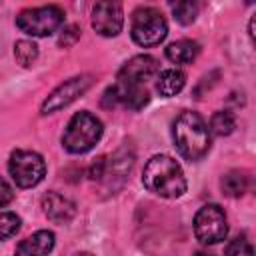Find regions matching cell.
I'll return each instance as SVG.
<instances>
[{
	"label": "cell",
	"mask_w": 256,
	"mask_h": 256,
	"mask_svg": "<svg viewBox=\"0 0 256 256\" xmlns=\"http://www.w3.org/2000/svg\"><path fill=\"white\" fill-rule=\"evenodd\" d=\"M172 138L178 154L188 160L196 162L204 158L210 150V130L204 118L196 112H182L172 124Z\"/></svg>",
	"instance_id": "1"
},
{
	"label": "cell",
	"mask_w": 256,
	"mask_h": 256,
	"mask_svg": "<svg viewBox=\"0 0 256 256\" xmlns=\"http://www.w3.org/2000/svg\"><path fill=\"white\" fill-rule=\"evenodd\" d=\"M142 182L152 194L162 198H180L186 192V178L180 164L166 154H156L146 162Z\"/></svg>",
	"instance_id": "2"
},
{
	"label": "cell",
	"mask_w": 256,
	"mask_h": 256,
	"mask_svg": "<svg viewBox=\"0 0 256 256\" xmlns=\"http://www.w3.org/2000/svg\"><path fill=\"white\" fill-rule=\"evenodd\" d=\"M102 132H104L102 122L94 114L86 110L76 112L62 134V146L70 154H84L98 144V140L102 138Z\"/></svg>",
	"instance_id": "3"
},
{
	"label": "cell",
	"mask_w": 256,
	"mask_h": 256,
	"mask_svg": "<svg viewBox=\"0 0 256 256\" xmlns=\"http://www.w3.org/2000/svg\"><path fill=\"white\" fill-rule=\"evenodd\" d=\"M132 40L138 46L150 48L160 44L168 34V24L160 10L152 6H142L132 14V26H130Z\"/></svg>",
	"instance_id": "4"
},
{
	"label": "cell",
	"mask_w": 256,
	"mask_h": 256,
	"mask_svg": "<svg viewBox=\"0 0 256 256\" xmlns=\"http://www.w3.org/2000/svg\"><path fill=\"white\" fill-rule=\"evenodd\" d=\"M64 24V10L48 4L38 8H26L16 16V26L28 36H50Z\"/></svg>",
	"instance_id": "5"
},
{
	"label": "cell",
	"mask_w": 256,
	"mask_h": 256,
	"mask_svg": "<svg viewBox=\"0 0 256 256\" xmlns=\"http://www.w3.org/2000/svg\"><path fill=\"white\" fill-rule=\"evenodd\" d=\"M8 172L16 186L32 188L46 176V162L34 150H14L8 160Z\"/></svg>",
	"instance_id": "6"
},
{
	"label": "cell",
	"mask_w": 256,
	"mask_h": 256,
	"mask_svg": "<svg viewBox=\"0 0 256 256\" xmlns=\"http://www.w3.org/2000/svg\"><path fill=\"white\" fill-rule=\"evenodd\" d=\"M194 234L202 244H218L228 234L226 214L218 204H204L194 216Z\"/></svg>",
	"instance_id": "7"
},
{
	"label": "cell",
	"mask_w": 256,
	"mask_h": 256,
	"mask_svg": "<svg viewBox=\"0 0 256 256\" xmlns=\"http://www.w3.org/2000/svg\"><path fill=\"white\" fill-rule=\"evenodd\" d=\"M92 86V76L90 74H80L74 78H68L66 82H62L54 92H50V96L42 102L40 112L42 114H54L66 106H70L76 98H80L88 88Z\"/></svg>",
	"instance_id": "8"
},
{
	"label": "cell",
	"mask_w": 256,
	"mask_h": 256,
	"mask_svg": "<svg viewBox=\"0 0 256 256\" xmlns=\"http://www.w3.org/2000/svg\"><path fill=\"white\" fill-rule=\"evenodd\" d=\"M148 102H150V94H148L146 86H130V84H120V82L110 86L102 96L104 108L124 106L130 110H140Z\"/></svg>",
	"instance_id": "9"
},
{
	"label": "cell",
	"mask_w": 256,
	"mask_h": 256,
	"mask_svg": "<svg viewBox=\"0 0 256 256\" xmlns=\"http://www.w3.org/2000/svg\"><path fill=\"white\" fill-rule=\"evenodd\" d=\"M124 24V12L118 2H96L92 8V28L106 38L120 34Z\"/></svg>",
	"instance_id": "10"
},
{
	"label": "cell",
	"mask_w": 256,
	"mask_h": 256,
	"mask_svg": "<svg viewBox=\"0 0 256 256\" xmlns=\"http://www.w3.org/2000/svg\"><path fill=\"white\" fill-rule=\"evenodd\" d=\"M158 74V60L148 54H140L130 58L118 72V82L120 84H130V86H144L148 80H152Z\"/></svg>",
	"instance_id": "11"
},
{
	"label": "cell",
	"mask_w": 256,
	"mask_h": 256,
	"mask_svg": "<svg viewBox=\"0 0 256 256\" xmlns=\"http://www.w3.org/2000/svg\"><path fill=\"white\" fill-rule=\"evenodd\" d=\"M42 210H44L46 218L52 220L54 224H66L74 218L76 204L60 192H48L42 198Z\"/></svg>",
	"instance_id": "12"
},
{
	"label": "cell",
	"mask_w": 256,
	"mask_h": 256,
	"mask_svg": "<svg viewBox=\"0 0 256 256\" xmlns=\"http://www.w3.org/2000/svg\"><path fill=\"white\" fill-rule=\"evenodd\" d=\"M52 248H54V232L38 230L18 244L14 256H48Z\"/></svg>",
	"instance_id": "13"
},
{
	"label": "cell",
	"mask_w": 256,
	"mask_h": 256,
	"mask_svg": "<svg viewBox=\"0 0 256 256\" xmlns=\"http://www.w3.org/2000/svg\"><path fill=\"white\" fill-rule=\"evenodd\" d=\"M186 84V76L182 70L178 68H168V70H162L158 80H156V90L160 96L164 98H170V96H176Z\"/></svg>",
	"instance_id": "14"
},
{
	"label": "cell",
	"mask_w": 256,
	"mask_h": 256,
	"mask_svg": "<svg viewBox=\"0 0 256 256\" xmlns=\"http://www.w3.org/2000/svg\"><path fill=\"white\" fill-rule=\"evenodd\" d=\"M200 52L198 42L194 40H176L166 46V58L174 64H190Z\"/></svg>",
	"instance_id": "15"
},
{
	"label": "cell",
	"mask_w": 256,
	"mask_h": 256,
	"mask_svg": "<svg viewBox=\"0 0 256 256\" xmlns=\"http://www.w3.org/2000/svg\"><path fill=\"white\" fill-rule=\"evenodd\" d=\"M222 192L230 198H240L244 196V192L248 190V176L240 170H230L228 174L222 176Z\"/></svg>",
	"instance_id": "16"
},
{
	"label": "cell",
	"mask_w": 256,
	"mask_h": 256,
	"mask_svg": "<svg viewBox=\"0 0 256 256\" xmlns=\"http://www.w3.org/2000/svg\"><path fill=\"white\" fill-rule=\"evenodd\" d=\"M234 128H236V118H234L232 112H228V110H218V112L212 114V118H210V128H208L212 134H216V136H228V134L234 132Z\"/></svg>",
	"instance_id": "17"
},
{
	"label": "cell",
	"mask_w": 256,
	"mask_h": 256,
	"mask_svg": "<svg viewBox=\"0 0 256 256\" xmlns=\"http://www.w3.org/2000/svg\"><path fill=\"white\" fill-rule=\"evenodd\" d=\"M14 56L18 60V64H22L24 68H28L38 58V46L32 40H18L14 44Z\"/></svg>",
	"instance_id": "18"
},
{
	"label": "cell",
	"mask_w": 256,
	"mask_h": 256,
	"mask_svg": "<svg viewBox=\"0 0 256 256\" xmlns=\"http://www.w3.org/2000/svg\"><path fill=\"white\" fill-rule=\"evenodd\" d=\"M170 8H172L174 18L180 24H192L198 16V4L196 2H176Z\"/></svg>",
	"instance_id": "19"
},
{
	"label": "cell",
	"mask_w": 256,
	"mask_h": 256,
	"mask_svg": "<svg viewBox=\"0 0 256 256\" xmlns=\"http://www.w3.org/2000/svg\"><path fill=\"white\" fill-rule=\"evenodd\" d=\"M20 230V216L14 212H0V242Z\"/></svg>",
	"instance_id": "20"
},
{
	"label": "cell",
	"mask_w": 256,
	"mask_h": 256,
	"mask_svg": "<svg viewBox=\"0 0 256 256\" xmlns=\"http://www.w3.org/2000/svg\"><path fill=\"white\" fill-rule=\"evenodd\" d=\"M226 256H254L252 244L246 240V236H236L226 246Z\"/></svg>",
	"instance_id": "21"
},
{
	"label": "cell",
	"mask_w": 256,
	"mask_h": 256,
	"mask_svg": "<svg viewBox=\"0 0 256 256\" xmlns=\"http://www.w3.org/2000/svg\"><path fill=\"white\" fill-rule=\"evenodd\" d=\"M106 166H108V160H106V156H100V158H96V160L92 162V166H90V172H88V176H90L92 180H102V178H104V174H106Z\"/></svg>",
	"instance_id": "22"
},
{
	"label": "cell",
	"mask_w": 256,
	"mask_h": 256,
	"mask_svg": "<svg viewBox=\"0 0 256 256\" xmlns=\"http://www.w3.org/2000/svg\"><path fill=\"white\" fill-rule=\"evenodd\" d=\"M78 38H80V28L72 24V26H68V28H64V32H62V36H60V40H58V44L66 48V46H72V44H74V42H76Z\"/></svg>",
	"instance_id": "23"
},
{
	"label": "cell",
	"mask_w": 256,
	"mask_h": 256,
	"mask_svg": "<svg viewBox=\"0 0 256 256\" xmlns=\"http://www.w3.org/2000/svg\"><path fill=\"white\" fill-rule=\"evenodd\" d=\"M12 200H14V190H12V186L0 176V208L6 206V204H10Z\"/></svg>",
	"instance_id": "24"
},
{
	"label": "cell",
	"mask_w": 256,
	"mask_h": 256,
	"mask_svg": "<svg viewBox=\"0 0 256 256\" xmlns=\"http://www.w3.org/2000/svg\"><path fill=\"white\" fill-rule=\"evenodd\" d=\"M194 256H212V254H208V252H202V250H200V252H196Z\"/></svg>",
	"instance_id": "25"
},
{
	"label": "cell",
	"mask_w": 256,
	"mask_h": 256,
	"mask_svg": "<svg viewBox=\"0 0 256 256\" xmlns=\"http://www.w3.org/2000/svg\"><path fill=\"white\" fill-rule=\"evenodd\" d=\"M76 256H94V254H92V252H78Z\"/></svg>",
	"instance_id": "26"
}]
</instances>
